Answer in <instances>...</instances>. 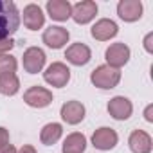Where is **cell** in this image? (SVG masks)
I'll return each instance as SVG.
<instances>
[{
  "mask_svg": "<svg viewBox=\"0 0 153 153\" xmlns=\"http://www.w3.org/2000/svg\"><path fill=\"white\" fill-rule=\"evenodd\" d=\"M97 15V4L92 2V0H83V2H78L76 6H72V18L76 24H88L90 20H94Z\"/></svg>",
  "mask_w": 153,
  "mask_h": 153,
  "instance_id": "6",
  "label": "cell"
},
{
  "mask_svg": "<svg viewBox=\"0 0 153 153\" xmlns=\"http://www.w3.org/2000/svg\"><path fill=\"white\" fill-rule=\"evenodd\" d=\"M105 58H106V65L114 67V68H121L128 63L130 59V47L123 42H117V43H112L106 52H105Z\"/></svg>",
  "mask_w": 153,
  "mask_h": 153,
  "instance_id": "4",
  "label": "cell"
},
{
  "mask_svg": "<svg viewBox=\"0 0 153 153\" xmlns=\"http://www.w3.org/2000/svg\"><path fill=\"white\" fill-rule=\"evenodd\" d=\"M131 112H133L131 101H130L128 97H124V96H115V97H112L110 103H108V114H110L114 119H117V121L128 119V117L131 115Z\"/></svg>",
  "mask_w": 153,
  "mask_h": 153,
  "instance_id": "8",
  "label": "cell"
},
{
  "mask_svg": "<svg viewBox=\"0 0 153 153\" xmlns=\"http://www.w3.org/2000/svg\"><path fill=\"white\" fill-rule=\"evenodd\" d=\"M61 119L67 124H78L85 119V106L79 101H67L61 106Z\"/></svg>",
  "mask_w": 153,
  "mask_h": 153,
  "instance_id": "14",
  "label": "cell"
},
{
  "mask_svg": "<svg viewBox=\"0 0 153 153\" xmlns=\"http://www.w3.org/2000/svg\"><path fill=\"white\" fill-rule=\"evenodd\" d=\"M85 149H87V137L83 133L74 131L67 135L63 142V153H83Z\"/></svg>",
  "mask_w": 153,
  "mask_h": 153,
  "instance_id": "18",
  "label": "cell"
},
{
  "mask_svg": "<svg viewBox=\"0 0 153 153\" xmlns=\"http://www.w3.org/2000/svg\"><path fill=\"white\" fill-rule=\"evenodd\" d=\"M16 153H36V149L33 148V146H29V144H25V146H22Z\"/></svg>",
  "mask_w": 153,
  "mask_h": 153,
  "instance_id": "25",
  "label": "cell"
},
{
  "mask_svg": "<svg viewBox=\"0 0 153 153\" xmlns=\"http://www.w3.org/2000/svg\"><path fill=\"white\" fill-rule=\"evenodd\" d=\"M47 13L56 22H65L72 15V6L68 0H49L47 2Z\"/></svg>",
  "mask_w": 153,
  "mask_h": 153,
  "instance_id": "15",
  "label": "cell"
},
{
  "mask_svg": "<svg viewBox=\"0 0 153 153\" xmlns=\"http://www.w3.org/2000/svg\"><path fill=\"white\" fill-rule=\"evenodd\" d=\"M43 43L47 45V47H51V49H61L67 42H68V38H70V34H68V31L65 29V27H59V25H51V27H47L45 31H43Z\"/></svg>",
  "mask_w": 153,
  "mask_h": 153,
  "instance_id": "7",
  "label": "cell"
},
{
  "mask_svg": "<svg viewBox=\"0 0 153 153\" xmlns=\"http://www.w3.org/2000/svg\"><path fill=\"white\" fill-rule=\"evenodd\" d=\"M90 81H92L97 88H103V90L114 88V87H117V83L121 81V70H119V68H114V67H110V65H101V67H97L96 70H92Z\"/></svg>",
  "mask_w": 153,
  "mask_h": 153,
  "instance_id": "2",
  "label": "cell"
},
{
  "mask_svg": "<svg viewBox=\"0 0 153 153\" xmlns=\"http://www.w3.org/2000/svg\"><path fill=\"white\" fill-rule=\"evenodd\" d=\"M119 33V27L114 20H108V18H101L94 24V27L90 29V34L92 38H96L97 42H106L110 38H114L115 34Z\"/></svg>",
  "mask_w": 153,
  "mask_h": 153,
  "instance_id": "12",
  "label": "cell"
},
{
  "mask_svg": "<svg viewBox=\"0 0 153 153\" xmlns=\"http://www.w3.org/2000/svg\"><path fill=\"white\" fill-rule=\"evenodd\" d=\"M117 15L124 22H137L142 16V2L140 0H121L117 4Z\"/></svg>",
  "mask_w": 153,
  "mask_h": 153,
  "instance_id": "9",
  "label": "cell"
},
{
  "mask_svg": "<svg viewBox=\"0 0 153 153\" xmlns=\"http://www.w3.org/2000/svg\"><path fill=\"white\" fill-rule=\"evenodd\" d=\"M151 112H153V106L149 105V106L146 108V112H144V115H146V121H149V123L153 121V115H151Z\"/></svg>",
  "mask_w": 153,
  "mask_h": 153,
  "instance_id": "27",
  "label": "cell"
},
{
  "mask_svg": "<svg viewBox=\"0 0 153 153\" xmlns=\"http://www.w3.org/2000/svg\"><path fill=\"white\" fill-rule=\"evenodd\" d=\"M7 144H9V131L4 126H0V149L4 146H7Z\"/></svg>",
  "mask_w": 153,
  "mask_h": 153,
  "instance_id": "23",
  "label": "cell"
},
{
  "mask_svg": "<svg viewBox=\"0 0 153 153\" xmlns=\"http://www.w3.org/2000/svg\"><path fill=\"white\" fill-rule=\"evenodd\" d=\"M128 144H130V149L133 153H149L151 151V137L142 130L131 131Z\"/></svg>",
  "mask_w": 153,
  "mask_h": 153,
  "instance_id": "17",
  "label": "cell"
},
{
  "mask_svg": "<svg viewBox=\"0 0 153 153\" xmlns=\"http://www.w3.org/2000/svg\"><path fill=\"white\" fill-rule=\"evenodd\" d=\"M24 101L33 106V108H45L52 103V92L36 85V87H31L25 94H24Z\"/></svg>",
  "mask_w": 153,
  "mask_h": 153,
  "instance_id": "5",
  "label": "cell"
},
{
  "mask_svg": "<svg viewBox=\"0 0 153 153\" xmlns=\"http://www.w3.org/2000/svg\"><path fill=\"white\" fill-rule=\"evenodd\" d=\"M90 56H92V52H90L88 45H85V43H81V42L72 43V45L65 51V58H67V61L72 63V65H76V67L87 65V63L90 61Z\"/></svg>",
  "mask_w": 153,
  "mask_h": 153,
  "instance_id": "10",
  "label": "cell"
},
{
  "mask_svg": "<svg viewBox=\"0 0 153 153\" xmlns=\"http://www.w3.org/2000/svg\"><path fill=\"white\" fill-rule=\"evenodd\" d=\"M43 79H45L51 87L61 88V87H65V85L70 81V70H68V67H67L65 63L56 61V63H52V65L47 67V70L43 72Z\"/></svg>",
  "mask_w": 153,
  "mask_h": 153,
  "instance_id": "3",
  "label": "cell"
},
{
  "mask_svg": "<svg viewBox=\"0 0 153 153\" xmlns=\"http://www.w3.org/2000/svg\"><path fill=\"white\" fill-rule=\"evenodd\" d=\"M16 58H13L11 54H4L0 56V76L6 74H15L16 72Z\"/></svg>",
  "mask_w": 153,
  "mask_h": 153,
  "instance_id": "21",
  "label": "cell"
},
{
  "mask_svg": "<svg viewBox=\"0 0 153 153\" xmlns=\"http://www.w3.org/2000/svg\"><path fill=\"white\" fill-rule=\"evenodd\" d=\"M20 88V81L16 78V74H6L0 76V94L4 96H15Z\"/></svg>",
  "mask_w": 153,
  "mask_h": 153,
  "instance_id": "20",
  "label": "cell"
},
{
  "mask_svg": "<svg viewBox=\"0 0 153 153\" xmlns=\"http://www.w3.org/2000/svg\"><path fill=\"white\" fill-rule=\"evenodd\" d=\"M61 133H63L61 124H58V123H49V124H45V126L42 128V131H40V140H42V144H45V146H52V144H56V142L59 140Z\"/></svg>",
  "mask_w": 153,
  "mask_h": 153,
  "instance_id": "19",
  "label": "cell"
},
{
  "mask_svg": "<svg viewBox=\"0 0 153 153\" xmlns=\"http://www.w3.org/2000/svg\"><path fill=\"white\" fill-rule=\"evenodd\" d=\"M15 40H11V38H7V40H0V56H4V54H7L13 47H15Z\"/></svg>",
  "mask_w": 153,
  "mask_h": 153,
  "instance_id": "22",
  "label": "cell"
},
{
  "mask_svg": "<svg viewBox=\"0 0 153 153\" xmlns=\"http://www.w3.org/2000/svg\"><path fill=\"white\" fill-rule=\"evenodd\" d=\"M117 140H119V137H117L115 130L106 128V126L96 130L94 135H92V144L97 149H112V148H115Z\"/></svg>",
  "mask_w": 153,
  "mask_h": 153,
  "instance_id": "13",
  "label": "cell"
},
{
  "mask_svg": "<svg viewBox=\"0 0 153 153\" xmlns=\"http://www.w3.org/2000/svg\"><path fill=\"white\" fill-rule=\"evenodd\" d=\"M151 42H153V34L149 33V34L144 38V47H146L148 52H153V45H151Z\"/></svg>",
  "mask_w": 153,
  "mask_h": 153,
  "instance_id": "24",
  "label": "cell"
},
{
  "mask_svg": "<svg viewBox=\"0 0 153 153\" xmlns=\"http://www.w3.org/2000/svg\"><path fill=\"white\" fill-rule=\"evenodd\" d=\"M0 153H16V148L13 144H7V146H4L2 149H0Z\"/></svg>",
  "mask_w": 153,
  "mask_h": 153,
  "instance_id": "26",
  "label": "cell"
},
{
  "mask_svg": "<svg viewBox=\"0 0 153 153\" xmlns=\"http://www.w3.org/2000/svg\"><path fill=\"white\" fill-rule=\"evenodd\" d=\"M45 65V52L40 47H29L24 52V68L29 74H36Z\"/></svg>",
  "mask_w": 153,
  "mask_h": 153,
  "instance_id": "11",
  "label": "cell"
},
{
  "mask_svg": "<svg viewBox=\"0 0 153 153\" xmlns=\"http://www.w3.org/2000/svg\"><path fill=\"white\" fill-rule=\"evenodd\" d=\"M20 27V13L15 2L0 0V40H7Z\"/></svg>",
  "mask_w": 153,
  "mask_h": 153,
  "instance_id": "1",
  "label": "cell"
},
{
  "mask_svg": "<svg viewBox=\"0 0 153 153\" xmlns=\"http://www.w3.org/2000/svg\"><path fill=\"white\" fill-rule=\"evenodd\" d=\"M45 24V15L36 4H29L24 7V25L31 31H38Z\"/></svg>",
  "mask_w": 153,
  "mask_h": 153,
  "instance_id": "16",
  "label": "cell"
}]
</instances>
